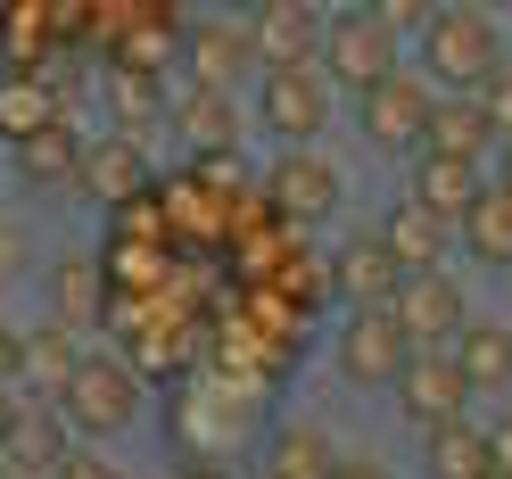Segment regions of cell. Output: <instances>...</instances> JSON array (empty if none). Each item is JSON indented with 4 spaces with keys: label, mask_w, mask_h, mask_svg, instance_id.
Listing matches in <instances>:
<instances>
[{
    "label": "cell",
    "mask_w": 512,
    "mask_h": 479,
    "mask_svg": "<svg viewBox=\"0 0 512 479\" xmlns=\"http://www.w3.org/2000/svg\"><path fill=\"white\" fill-rule=\"evenodd\" d=\"M397 265H389V248H380L372 232H356V240H347L339 248V257H331V290L347 298V314H364V306H389V290H397Z\"/></svg>",
    "instance_id": "cell-15"
},
{
    "label": "cell",
    "mask_w": 512,
    "mask_h": 479,
    "mask_svg": "<svg viewBox=\"0 0 512 479\" xmlns=\"http://www.w3.org/2000/svg\"><path fill=\"white\" fill-rule=\"evenodd\" d=\"M9 413H17V389H0V430H9Z\"/></svg>",
    "instance_id": "cell-32"
},
{
    "label": "cell",
    "mask_w": 512,
    "mask_h": 479,
    "mask_svg": "<svg viewBox=\"0 0 512 479\" xmlns=\"http://www.w3.org/2000/svg\"><path fill=\"white\" fill-rule=\"evenodd\" d=\"M331 471H339V446L314 422H273L265 430V471L256 479H331Z\"/></svg>",
    "instance_id": "cell-17"
},
{
    "label": "cell",
    "mask_w": 512,
    "mask_h": 479,
    "mask_svg": "<svg viewBox=\"0 0 512 479\" xmlns=\"http://www.w3.org/2000/svg\"><path fill=\"white\" fill-rule=\"evenodd\" d=\"M496 190H512V141H504V174H496Z\"/></svg>",
    "instance_id": "cell-33"
},
{
    "label": "cell",
    "mask_w": 512,
    "mask_h": 479,
    "mask_svg": "<svg viewBox=\"0 0 512 479\" xmlns=\"http://www.w3.org/2000/svg\"><path fill=\"white\" fill-rule=\"evenodd\" d=\"M17 157H25V182H67V190H75V157H83V149H75V133H67V124L34 133Z\"/></svg>",
    "instance_id": "cell-25"
},
{
    "label": "cell",
    "mask_w": 512,
    "mask_h": 479,
    "mask_svg": "<svg viewBox=\"0 0 512 479\" xmlns=\"http://www.w3.org/2000/svg\"><path fill=\"white\" fill-rule=\"evenodd\" d=\"M422 471L430 479H488V438L479 422H446V430H422Z\"/></svg>",
    "instance_id": "cell-22"
},
{
    "label": "cell",
    "mask_w": 512,
    "mask_h": 479,
    "mask_svg": "<svg viewBox=\"0 0 512 479\" xmlns=\"http://www.w3.org/2000/svg\"><path fill=\"white\" fill-rule=\"evenodd\" d=\"M174 479H232V471H223V463H182Z\"/></svg>",
    "instance_id": "cell-31"
},
{
    "label": "cell",
    "mask_w": 512,
    "mask_h": 479,
    "mask_svg": "<svg viewBox=\"0 0 512 479\" xmlns=\"http://www.w3.org/2000/svg\"><path fill=\"white\" fill-rule=\"evenodd\" d=\"M50 290H58V314H50L58 331H83V323H100V314H108V273L91 265V257H67V265L50 273Z\"/></svg>",
    "instance_id": "cell-23"
},
{
    "label": "cell",
    "mask_w": 512,
    "mask_h": 479,
    "mask_svg": "<svg viewBox=\"0 0 512 479\" xmlns=\"http://www.w3.org/2000/svg\"><path fill=\"white\" fill-rule=\"evenodd\" d=\"M240 75H248V17H207L199 34H190V75H182V83L232 100Z\"/></svg>",
    "instance_id": "cell-11"
},
{
    "label": "cell",
    "mask_w": 512,
    "mask_h": 479,
    "mask_svg": "<svg viewBox=\"0 0 512 479\" xmlns=\"http://www.w3.org/2000/svg\"><path fill=\"white\" fill-rule=\"evenodd\" d=\"M479 116H488V133H496V149H504V141H512V67L479 91Z\"/></svg>",
    "instance_id": "cell-26"
},
{
    "label": "cell",
    "mask_w": 512,
    "mask_h": 479,
    "mask_svg": "<svg viewBox=\"0 0 512 479\" xmlns=\"http://www.w3.org/2000/svg\"><path fill=\"white\" fill-rule=\"evenodd\" d=\"M479 182H488V174H479V166H455V157H413V182H405V199L413 207H422V215H438L446 223V232H455V223H463V207L479 199Z\"/></svg>",
    "instance_id": "cell-14"
},
{
    "label": "cell",
    "mask_w": 512,
    "mask_h": 479,
    "mask_svg": "<svg viewBox=\"0 0 512 479\" xmlns=\"http://www.w3.org/2000/svg\"><path fill=\"white\" fill-rule=\"evenodd\" d=\"M314 75H323L331 91H380L397 75V25L380 9H331L323 17V42H314Z\"/></svg>",
    "instance_id": "cell-3"
},
{
    "label": "cell",
    "mask_w": 512,
    "mask_h": 479,
    "mask_svg": "<svg viewBox=\"0 0 512 479\" xmlns=\"http://www.w3.org/2000/svg\"><path fill=\"white\" fill-rule=\"evenodd\" d=\"M405 331H397V314L389 306H364V314H347L339 323V347H331V364L356 380V389H397V372H405Z\"/></svg>",
    "instance_id": "cell-9"
},
{
    "label": "cell",
    "mask_w": 512,
    "mask_h": 479,
    "mask_svg": "<svg viewBox=\"0 0 512 479\" xmlns=\"http://www.w3.org/2000/svg\"><path fill=\"white\" fill-rule=\"evenodd\" d=\"M422 67H430V91H446V100H479L512 58H504L496 17H479V9H430L422 17Z\"/></svg>",
    "instance_id": "cell-1"
},
{
    "label": "cell",
    "mask_w": 512,
    "mask_h": 479,
    "mask_svg": "<svg viewBox=\"0 0 512 479\" xmlns=\"http://www.w3.org/2000/svg\"><path fill=\"white\" fill-rule=\"evenodd\" d=\"M479 438H488V463L512 479V413H504V422H488V430H479Z\"/></svg>",
    "instance_id": "cell-28"
},
{
    "label": "cell",
    "mask_w": 512,
    "mask_h": 479,
    "mask_svg": "<svg viewBox=\"0 0 512 479\" xmlns=\"http://www.w3.org/2000/svg\"><path fill=\"white\" fill-rule=\"evenodd\" d=\"M58 124V100H50V83L34 75V67H17V75H0V141H34V133H50Z\"/></svg>",
    "instance_id": "cell-21"
},
{
    "label": "cell",
    "mask_w": 512,
    "mask_h": 479,
    "mask_svg": "<svg viewBox=\"0 0 512 479\" xmlns=\"http://www.w3.org/2000/svg\"><path fill=\"white\" fill-rule=\"evenodd\" d=\"M265 199L290 215V223H331L339 199H347V174L331 166L323 149H281L265 166Z\"/></svg>",
    "instance_id": "cell-8"
},
{
    "label": "cell",
    "mask_w": 512,
    "mask_h": 479,
    "mask_svg": "<svg viewBox=\"0 0 512 479\" xmlns=\"http://www.w3.org/2000/svg\"><path fill=\"white\" fill-rule=\"evenodd\" d=\"M83 364V347H75V331H58V323H42V331H25L17 339V389L25 397H58V389H67V372Z\"/></svg>",
    "instance_id": "cell-18"
},
{
    "label": "cell",
    "mask_w": 512,
    "mask_h": 479,
    "mask_svg": "<svg viewBox=\"0 0 512 479\" xmlns=\"http://www.w3.org/2000/svg\"><path fill=\"white\" fill-rule=\"evenodd\" d=\"M50 405H58V430H75V438H116V430L141 422L149 380H141L133 356H83Z\"/></svg>",
    "instance_id": "cell-2"
},
{
    "label": "cell",
    "mask_w": 512,
    "mask_h": 479,
    "mask_svg": "<svg viewBox=\"0 0 512 479\" xmlns=\"http://www.w3.org/2000/svg\"><path fill=\"white\" fill-rule=\"evenodd\" d=\"M256 124H265L281 149H323L331 83L314 67H265V75H256Z\"/></svg>",
    "instance_id": "cell-4"
},
{
    "label": "cell",
    "mask_w": 512,
    "mask_h": 479,
    "mask_svg": "<svg viewBox=\"0 0 512 479\" xmlns=\"http://www.w3.org/2000/svg\"><path fill=\"white\" fill-rule=\"evenodd\" d=\"M75 190H83V199H100V207H133L141 190H149V157L133 141H91L75 157Z\"/></svg>",
    "instance_id": "cell-13"
},
{
    "label": "cell",
    "mask_w": 512,
    "mask_h": 479,
    "mask_svg": "<svg viewBox=\"0 0 512 479\" xmlns=\"http://www.w3.org/2000/svg\"><path fill=\"white\" fill-rule=\"evenodd\" d=\"M0 389H17V331L0 323Z\"/></svg>",
    "instance_id": "cell-30"
},
{
    "label": "cell",
    "mask_w": 512,
    "mask_h": 479,
    "mask_svg": "<svg viewBox=\"0 0 512 479\" xmlns=\"http://www.w3.org/2000/svg\"><path fill=\"white\" fill-rule=\"evenodd\" d=\"M446 356H455V372L471 380V397L479 389H504L512 397V323H504V314H471V323L446 339Z\"/></svg>",
    "instance_id": "cell-12"
},
{
    "label": "cell",
    "mask_w": 512,
    "mask_h": 479,
    "mask_svg": "<svg viewBox=\"0 0 512 479\" xmlns=\"http://www.w3.org/2000/svg\"><path fill=\"white\" fill-rule=\"evenodd\" d=\"M397 413L413 430H446V422H471V380L455 372V356L446 347H422V356H405V372H397Z\"/></svg>",
    "instance_id": "cell-7"
},
{
    "label": "cell",
    "mask_w": 512,
    "mask_h": 479,
    "mask_svg": "<svg viewBox=\"0 0 512 479\" xmlns=\"http://www.w3.org/2000/svg\"><path fill=\"white\" fill-rule=\"evenodd\" d=\"M314 42H323V17L306 0H273L248 17V58H265V67H314Z\"/></svg>",
    "instance_id": "cell-10"
},
{
    "label": "cell",
    "mask_w": 512,
    "mask_h": 479,
    "mask_svg": "<svg viewBox=\"0 0 512 479\" xmlns=\"http://www.w3.org/2000/svg\"><path fill=\"white\" fill-rule=\"evenodd\" d=\"M331 479H389V463H372V455H339Z\"/></svg>",
    "instance_id": "cell-29"
},
{
    "label": "cell",
    "mask_w": 512,
    "mask_h": 479,
    "mask_svg": "<svg viewBox=\"0 0 512 479\" xmlns=\"http://www.w3.org/2000/svg\"><path fill=\"white\" fill-rule=\"evenodd\" d=\"M372 240L389 248V265H397V273H438V257H446V223L422 215L413 199H397L389 215H380V232H372Z\"/></svg>",
    "instance_id": "cell-16"
},
{
    "label": "cell",
    "mask_w": 512,
    "mask_h": 479,
    "mask_svg": "<svg viewBox=\"0 0 512 479\" xmlns=\"http://www.w3.org/2000/svg\"><path fill=\"white\" fill-rule=\"evenodd\" d=\"M455 232H463V257L471 265H512V190H496V182H479V199L463 207V223H455Z\"/></svg>",
    "instance_id": "cell-19"
},
{
    "label": "cell",
    "mask_w": 512,
    "mask_h": 479,
    "mask_svg": "<svg viewBox=\"0 0 512 479\" xmlns=\"http://www.w3.org/2000/svg\"><path fill=\"white\" fill-rule=\"evenodd\" d=\"M232 116H240V108L223 100V91H190V83H182V133L199 141L207 157H215L223 141H232Z\"/></svg>",
    "instance_id": "cell-24"
},
{
    "label": "cell",
    "mask_w": 512,
    "mask_h": 479,
    "mask_svg": "<svg viewBox=\"0 0 512 479\" xmlns=\"http://www.w3.org/2000/svg\"><path fill=\"white\" fill-rule=\"evenodd\" d=\"M422 149H430V157H455V166H488L496 133H488V116H479V100H438Z\"/></svg>",
    "instance_id": "cell-20"
},
{
    "label": "cell",
    "mask_w": 512,
    "mask_h": 479,
    "mask_svg": "<svg viewBox=\"0 0 512 479\" xmlns=\"http://www.w3.org/2000/svg\"><path fill=\"white\" fill-rule=\"evenodd\" d=\"M430 108H438V91H430L422 75H405V67H397L380 91H364V100H356V124H364V141H372L380 157H422Z\"/></svg>",
    "instance_id": "cell-5"
},
{
    "label": "cell",
    "mask_w": 512,
    "mask_h": 479,
    "mask_svg": "<svg viewBox=\"0 0 512 479\" xmlns=\"http://www.w3.org/2000/svg\"><path fill=\"white\" fill-rule=\"evenodd\" d=\"M389 314H397L405 347L422 356V347H446V339L471 323V298H463V281L438 265V273H405L397 290H389Z\"/></svg>",
    "instance_id": "cell-6"
},
{
    "label": "cell",
    "mask_w": 512,
    "mask_h": 479,
    "mask_svg": "<svg viewBox=\"0 0 512 479\" xmlns=\"http://www.w3.org/2000/svg\"><path fill=\"white\" fill-rule=\"evenodd\" d=\"M504 323H512V314H504Z\"/></svg>",
    "instance_id": "cell-35"
},
{
    "label": "cell",
    "mask_w": 512,
    "mask_h": 479,
    "mask_svg": "<svg viewBox=\"0 0 512 479\" xmlns=\"http://www.w3.org/2000/svg\"><path fill=\"white\" fill-rule=\"evenodd\" d=\"M488 479H504V471H488Z\"/></svg>",
    "instance_id": "cell-34"
},
{
    "label": "cell",
    "mask_w": 512,
    "mask_h": 479,
    "mask_svg": "<svg viewBox=\"0 0 512 479\" xmlns=\"http://www.w3.org/2000/svg\"><path fill=\"white\" fill-rule=\"evenodd\" d=\"M50 479H124L108 455H91V446H67V455H58V471Z\"/></svg>",
    "instance_id": "cell-27"
}]
</instances>
